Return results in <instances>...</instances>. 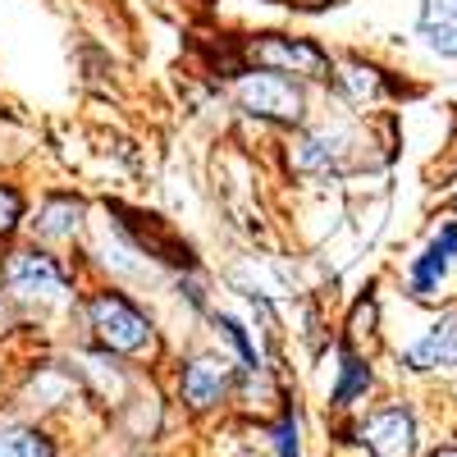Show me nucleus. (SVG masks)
I'll list each match as a JSON object with an SVG mask.
<instances>
[{"label": "nucleus", "instance_id": "1", "mask_svg": "<svg viewBox=\"0 0 457 457\" xmlns=\"http://www.w3.org/2000/svg\"><path fill=\"white\" fill-rule=\"evenodd\" d=\"M87 316H92L96 338L105 343V348H114V353H142L151 343V320L133 307L124 293H96Z\"/></svg>", "mask_w": 457, "mask_h": 457}, {"label": "nucleus", "instance_id": "2", "mask_svg": "<svg viewBox=\"0 0 457 457\" xmlns=\"http://www.w3.org/2000/svg\"><path fill=\"white\" fill-rule=\"evenodd\" d=\"M238 105L247 114H261V120H275V124H297L302 120V87H293V79L270 69H252L247 79L238 83Z\"/></svg>", "mask_w": 457, "mask_h": 457}, {"label": "nucleus", "instance_id": "3", "mask_svg": "<svg viewBox=\"0 0 457 457\" xmlns=\"http://www.w3.org/2000/svg\"><path fill=\"white\" fill-rule=\"evenodd\" d=\"M247 60H256V69H270V73H307V79H325L329 73V55L302 37H279V32H265L256 42H247Z\"/></svg>", "mask_w": 457, "mask_h": 457}, {"label": "nucleus", "instance_id": "4", "mask_svg": "<svg viewBox=\"0 0 457 457\" xmlns=\"http://www.w3.org/2000/svg\"><path fill=\"white\" fill-rule=\"evenodd\" d=\"M357 444L370 457H411L416 453V416L407 407H385L361 421Z\"/></svg>", "mask_w": 457, "mask_h": 457}, {"label": "nucleus", "instance_id": "5", "mask_svg": "<svg viewBox=\"0 0 457 457\" xmlns=\"http://www.w3.org/2000/svg\"><path fill=\"white\" fill-rule=\"evenodd\" d=\"M5 284L19 297H37V302H55L64 293V270L42 256V252H14V261L5 265Z\"/></svg>", "mask_w": 457, "mask_h": 457}, {"label": "nucleus", "instance_id": "6", "mask_svg": "<svg viewBox=\"0 0 457 457\" xmlns=\"http://www.w3.org/2000/svg\"><path fill=\"white\" fill-rule=\"evenodd\" d=\"M228 385H234V370H228V361H220V357H197V361H187V370L179 375L183 403L197 407V411L224 403Z\"/></svg>", "mask_w": 457, "mask_h": 457}, {"label": "nucleus", "instance_id": "7", "mask_svg": "<svg viewBox=\"0 0 457 457\" xmlns=\"http://www.w3.org/2000/svg\"><path fill=\"white\" fill-rule=\"evenodd\" d=\"M353 161V133H343V129H320L312 137H302V146L293 151V165L302 174H338V170H348Z\"/></svg>", "mask_w": 457, "mask_h": 457}, {"label": "nucleus", "instance_id": "8", "mask_svg": "<svg viewBox=\"0 0 457 457\" xmlns=\"http://www.w3.org/2000/svg\"><path fill=\"white\" fill-rule=\"evenodd\" d=\"M411 370H453L457 366V312L439 316L403 357Z\"/></svg>", "mask_w": 457, "mask_h": 457}, {"label": "nucleus", "instance_id": "9", "mask_svg": "<svg viewBox=\"0 0 457 457\" xmlns=\"http://www.w3.org/2000/svg\"><path fill=\"white\" fill-rule=\"evenodd\" d=\"M453 256H457V224H444L439 234L430 238V247L411 261V293H416V297H430V293L444 284Z\"/></svg>", "mask_w": 457, "mask_h": 457}, {"label": "nucleus", "instance_id": "10", "mask_svg": "<svg viewBox=\"0 0 457 457\" xmlns=\"http://www.w3.org/2000/svg\"><path fill=\"white\" fill-rule=\"evenodd\" d=\"M421 28L426 46L444 60H457V0H421Z\"/></svg>", "mask_w": 457, "mask_h": 457}, {"label": "nucleus", "instance_id": "11", "mask_svg": "<svg viewBox=\"0 0 457 457\" xmlns=\"http://www.w3.org/2000/svg\"><path fill=\"white\" fill-rule=\"evenodd\" d=\"M114 215H124L120 224L129 228V234L137 238V247H146V252H156L161 261H174V265H187L193 256H187V247L170 234V228L156 220V215H129V211H114Z\"/></svg>", "mask_w": 457, "mask_h": 457}, {"label": "nucleus", "instance_id": "12", "mask_svg": "<svg viewBox=\"0 0 457 457\" xmlns=\"http://www.w3.org/2000/svg\"><path fill=\"white\" fill-rule=\"evenodd\" d=\"M0 457H55L51 439L28 426H0Z\"/></svg>", "mask_w": 457, "mask_h": 457}, {"label": "nucleus", "instance_id": "13", "mask_svg": "<svg viewBox=\"0 0 457 457\" xmlns=\"http://www.w3.org/2000/svg\"><path fill=\"white\" fill-rule=\"evenodd\" d=\"M79 215H83V206L73 197H55L42 211V220H37V234L42 238H69V234H79Z\"/></svg>", "mask_w": 457, "mask_h": 457}, {"label": "nucleus", "instance_id": "14", "mask_svg": "<svg viewBox=\"0 0 457 457\" xmlns=\"http://www.w3.org/2000/svg\"><path fill=\"white\" fill-rule=\"evenodd\" d=\"M338 87L348 92L353 101H370V96H379L385 79H379V69H370V64H348L338 73Z\"/></svg>", "mask_w": 457, "mask_h": 457}, {"label": "nucleus", "instance_id": "15", "mask_svg": "<svg viewBox=\"0 0 457 457\" xmlns=\"http://www.w3.org/2000/svg\"><path fill=\"white\" fill-rule=\"evenodd\" d=\"M370 389V366L357 361V357H343V379H338V389H334V403L338 407H353V398H361Z\"/></svg>", "mask_w": 457, "mask_h": 457}, {"label": "nucleus", "instance_id": "16", "mask_svg": "<svg viewBox=\"0 0 457 457\" xmlns=\"http://www.w3.org/2000/svg\"><path fill=\"white\" fill-rule=\"evenodd\" d=\"M215 320H220V329L228 334V343H234V348H238L243 366H247V370H256L261 361H256V348H252V343H247V329H243V325H238L234 316H215Z\"/></svg>", "mask_w": 457, "mask_h": 457}, {"label": "nucleus", "instance_id": "17", "mask_svg": "<svg viewBox=\"0 0 457 457\" xmlns=\"http://www.w3.org/2000/svg\"><path fill=\"white\" fill-rule=\"evenodd\" d=\"M275 453L279 457H302V444H297V421H293V411L279 416V426H275Z\"/></svg>", "mask_w": 457, "mask_h": 457}, {"label": "nucleus", "instance_id": "18", "mask_svg": "<svg viewBox=\"0 0 457 457\" xmlns=\"http://www.w3.org/2000/svg\"><path fill=\"white\" fill-rule=\"evenodd\" d=\"M19 215H23V197L14 193V187L0 183V234H10V228L19 224Z\"/></svg>", "mask_w": 457, "mask_h": 457}, {"label": "nucleus", "instance_id": "19", "mask_svg": "<svg viewBox=\"0 0 457 457\" xmlns=\"http://www.w3.org/2000/svg\"><path fill=\"white\" fill-rule=\"evenodd\" d=\"M435 457H457V448H439V453H435Z\"/></svg>", "mask_w": 457, "mask_h": 457}, {"label": "nucleus", "instance_id": "20", "mask_svg": "<svg viewBox=\"0 0 457 457\" xmlns=\"http://www.w3.org/2000/svg\"><path fill=\"white\" fill-rule=\"evenodd\" d=\"M302 5H334V0H302Z\"/></svg>", "mask_w": 457, "mask_h": 457}]
</instances>
